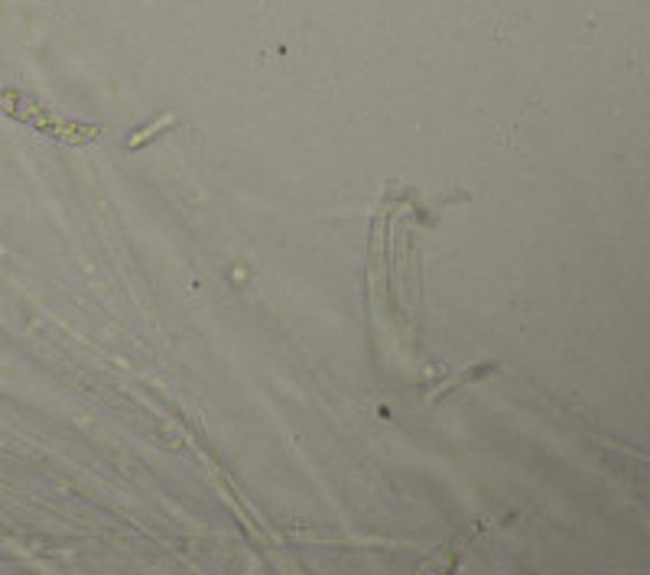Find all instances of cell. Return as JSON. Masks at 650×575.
I'll use <instances>...</instances> for the list:
<instances>
[{
    "label": "cell",
    "instance_id": "6da1fadb",
    "mask_svg": "<svg viewBox=\"0 0 650 575\" xmlns=\"http://www.w3.org/2000/svg\"><path fill=\"white\" fill-rule=\"evenodd\" d=\"M0 111L16 117V121L30 124V127H36L40 134H46V137L65 140V144H81V140L98 137L95 127H81V124H75V121H65L62 114H56L52 107L40 105L36 97L23 95V91H14V88L0 91Z\"/></svg>",
    "mask_w": 650,
    "mask_h": 575
}]
</instances>
